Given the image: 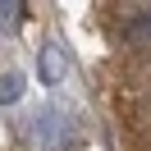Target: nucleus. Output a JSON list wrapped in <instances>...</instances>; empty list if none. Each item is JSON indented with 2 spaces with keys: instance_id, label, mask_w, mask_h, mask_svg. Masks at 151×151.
Wrapping results in <instances>:
<instances>
[{
  "instance_id": "nucleus-1",
  "label": "nucleus",
  "mask_w": 151,
  "mask_h": 151,
  "mask_svg": "<svg viewBox=\"0 0 151 151\" xmlns=\"http://www.w3.org/2000/svg\"><path fill=\"white\" fill-rule=\"evenodd\" d=\"M37 73H41V83H46V87H60V83H64V73H69V55H64V46H60V41H46V46H41Z\"/></svg>"
},
{
  "instance_id": "nucleus-2",
  "label": "nucleus",
  "mask_w": 151,
  "mask_h": 151,
  "mask_svg": "<svg viewBox=\"0 0 151 151\" xmlns=\"http://www.w3.org/2000/svg\"><path fill=\"white\" fill-rule=\"evenodd\" d=\"M23 96V73H5L0 78V105H14Z\"/></svg>"
}]
</instances>
